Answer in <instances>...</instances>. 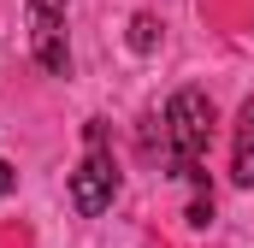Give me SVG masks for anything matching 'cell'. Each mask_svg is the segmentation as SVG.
Instances as JSON below:
<instances>
[{
  "label": "cell",
  "mask_w": 254,
  "mask_h": 248,
  "mask_svg": "<svg viewBox=\"0 0 254 248\" xmlns=\"http://www.w3.org/2000/svg\"><path fill=\"white\" fill-rule=\"evenodd\" d=\"M166 166L178 178H201V154H207V136H213V101L201 89H178L172 107H166Z\"/></svg>",
  "instance_id": "6da1fadb"
},
{
  "label": "cell",
  "mask_w": 254,
  "mask_h": 248,
  "mask_svg": "<svg viewBox=\"0 0 254 248\" xmlns=\"http://www.w3.org/2000/svg\"><path fill=\"white\" fill-rule=\"evenodd\" d=\"M113 195H119V166L107 160V148H89L83 166L71 172V207H77L83 219H95V213L113 207Z\"/></svg>",
  "instance_id": "3957f363"
},
{
  "label": "cell",
  "mask_w": 254,
  "mask_h": 248,
  "mask_svg": "<svg viewBox=\"0 0 254 248\" xmlns=\"http://www.w3.org/2000/svg\"><path fill=\"white\" fill-rule=\"evenodd\" d=\"M130 48H136V54H154V48H160V18H154V12H136V18H130Z\"/></svg>",
  "instance_id": "5b68a950"
},
{
  "label": "cell",
  "mask_w": 254,
  "mask_h": 248,
  "mask_svg": "<svg viewBox=\"0 0 254 248\" xmlns=\"http://www.w3.org/2000/svg\"><path fill=\"white\" fill-rule=\"evenodd\" d=\"M30 54L48 77L71 71V48H65V12L60 0H30Z\"/></svg>",
  "instance_id": "7a4b0ae2"
},
{
  "label": "cell",
  "mask_w": 254,
  "mask_h": 248,
  "mask_svg": "<svg viewBox=\"0 0 254 248\" xmlns=\"http://www.w3.org/2000/svg\"><path fill=\"white\" fill-rule=\"evenodd\" d=\"M190 225H213V195H195L190 201Z\"/></svg>",
  "instance_id": "8992f818"
},
{
  "label": "cell",
  "mask_w": 254,
  "mask_h": 248,
  "mask_svg": "<svg viewBox=\"0 0 254 248\" xmlns=\"http://www.w3.org/2000/svg\"><path fill=\"white\" fill-rule=\"evenodd\" d=\"M231 178L254 189V101L237 113V142H231Z\"/></svg>",
  "instance_id": "277c9868"
},
{
  "label": "cell",
  "mask_w": 254,
  "mask_h": 248,
  "mask_svg": "<svg viewBox=\"0 0 254 248\" xmlns=\"http://www.w3.org/2000/svg\"><path fill=\"white\" fill-rule=\"evenodd\" d=\"M18 189V172H12V160H0V195H12Z\"/></svg>",
  "instance_id": "52a82bcc"
}]
</instances>
